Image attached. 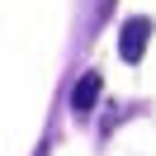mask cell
<instances>
[{
  "label": "cell",
  "instance_id": "6da1fadb",
  "mask_svg": "<svg viewBox=\"0 0 156 156\" xmlns=\"http://www.w3.org/2000/svg\"><path fill=\"white\" fill-rule=\"evenodd\" d=\"M147 43H151V19H128L123 24V33H118V57L133 66V62H142V52H147Z\"/></svg>",
  "mask_w": 156,
  "mask_h": 156
},
{
  "label": "cell",
  "instance_id": "3957f363",
  "mask_svg": "<svg viewBox=\"0 0 156 156\" xmlns=\"http://www.w3.org/2000/svg\"><path fill=\"white\" fill-rule=\"evenodd\" d=\"M48 151H52V147H48V142H38V151H33V156H48Z\"/></svg>",
  "mask_w": 156,
  "mask_h": 156
},
{
  "label": "cell",
  "instance_id": "7a4b0ae2",
  "mask_svg": "<svg viewBox=\"0 0 156 156\" xmlns=\"http://www.w3.org/2000/svg\"><path fill=\"white\" fill-rule=\"evenodd\" d=\"M99 85H104V80H99V71H85V76L71 85V114H76V118H85L90 109L99 104Z\"/></svg>",
  "mask_w": 156,
  "mask_h": 156
}]
</instances>
